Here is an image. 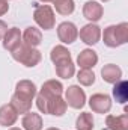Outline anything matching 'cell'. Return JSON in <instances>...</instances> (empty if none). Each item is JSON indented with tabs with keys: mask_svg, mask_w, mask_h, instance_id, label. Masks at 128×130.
<instances>
[{
	"mask_svg": "<svg viewBox=\"0 0 128 130\" xmlns=\"http://www.w3.org/2000/svg\"><path fill=\"white\" fill-rule=\"evenodd\" d=\"M104 44L107 47H119L128 42V23H121L116 26H109L104 30Z\"/></svg>",
	"mask_w": 128,
	"mask_h": 130,
	"instance_id": "obj_1",
	"label": "cell"
},
{
	"mask_svg": "<svg viewBox=\"0 0 128 130\" xmlns=\"http://www.w3.org/2000/svg\"><path fill=\"white\" fill-rule=\"evenodd\" d=\"M12 58L17 62H20V64L32 68V67H36V65L41 62V58L42 56H41V52L39 50H36L33 47H29L26 44H21L17 50L12 52Z\"/></svg>",
	"mask_w": 128,
	"mask_h": 130,
	"instance_id": "obj_2",
	"label": "cell"
},
{
	"mask_svg": "<svg viewBox=\"0 0 128 130\" xmlns=\"http://www.w3.org/2000/svg\"><path fill=\"white\" fill-rule=\"evenodd\" d=\"M33 20L35 23L44 29V30H50L54 27L56 24V18H54V12L53 9L48 6V5H41V6H36L35 12H33Z\"/></svg>",
	"mask_w": 128,
	"mask_h": 130,
	"instance_id": "obj_3",
	"label": "cell"
},
{
	"mask_svg": "<svg viewBox=\"0 0 128 130\" xmlns=\"http://www.w3.org/2000/svg\"><path fill=\"white\" fill-rule=\"evenodd\" d=\"M65 101L72 109H81L84 106V103H86V94L80 86L72 85L65 92Z\"/></svg>",
	"mask_w": 128,
	"mask_h": 130,
	"instance_id": "obj_4",
	"label": "cell"
},
{
	"mask_svg": "<svg viewBox=\"0 0 128 130\" xmlns=\"http://www.w3.org/2000/svg\"><path fill=\"white\" fill-rule=\"evenodd\" d=\"M21 42H23V35H21L18 27L8 29V32L3 36V47H5V50H8L11 53L14 50H17L21 45Z\"/></svg>",
	"mask_w": 128,
	"mask_h": 130,
	"instance_id": "obj_5",
	"label": "cell"
},
{
	"mask_svg": "<svg viewBox=\"0 0 128 130\" xmlns=\"http://www.w3.org/2000/svg\"><path fill=\"white\" fill-rule=\"evenodd\" d=\"M89 106L96 113H107L112 109V98L107 94H94L89 98Z\"/></svg>",
	"mask_w": 128,
	"mask_h": 130,
	"instance_id": "obj_6",
	"label": "cell"
},
{
	"mask_svg": "<svg viewBox=\"0 0 128 130\" xmlns=\"http://www.w3.org/2000/svg\"><path fill=\"white\" fill-rule=\"evenodd\" d=\"M57 36L65 44H72L77 39V36H78V30H77L74 23L63 21V23H60L57 26Z\"/></svg>",
	"mask_w": 128,
	"mask_h": 130,
	"instance_id": "obj_7",
	"label": "cell"
},
{
	"mask_svg": "<svg viewBox=\"0 0 128 130\" xmlns=\"http://www.w3.org/2000/svg\"><path fill=\"white\" fill-rule=\"evenodd\" d=\"M80 39L84 42V44H88V45H94L96 44L98 41H99V38H101V29L96 26V24H86V26H83L81 29H80Z\"/></svg>",
	"mask_w": 128,
	"mask_h": 130,
	"instance_id": "obj_8",
	"label": "cell"
},
{
	"mask_svg": "<svg viewBox=\"0 0 128 130\" xmlns=\"http://www.w3.org/2000/svg\"><path fill=\"white\" fill-rule=\"evenodd\" d=\"M102 12H104L102 5H99L98 2H94V0L86 2L84 6H83V15H84V18L89 20V21H92V23L101 20Z\"/></svg>",
	"mask_w": 128,
	"mask_h": 130,
	"instance_id": "obj_9",
	"label": "cell"
},
{
	"mask_svg": "<svg viewBox=\"0 0 128 130\" xmlns=\"http://www.w3.org/2000/svg\"><path fill=\"white\" fill-rule=\"evenodd\" d=\"M17 118H18V113L12 104H3L0 107V126H3V127L14 126Z\"/></svg>",
	"mask_w": 128,
	"mask_h": 130,
	"instance_id": "obj_10",
	"label": "cell"
},
{
	"mask_svg": "<svg viewBox=\"0 0 128 130\" xmlns=\"http://www.w3.org/2000/svg\"><path fill=\"white\" fill-rule=\"evenodd\" d=\"M101 76H102V80L104 82H107V83H116L122 77V70L115 64H107V65L102 67Z\"/></svg>",
	"mask_w": 128,
	"mask_h": 130,
	"instance_id": "obj_11",
	"label": "cell"
},
{
	"mask_svg": "<svg viewBox=\"0 0 128 130\" xmlns=\"http://www.w3.org/2000/svg\"><path fill=\"white\" fill-rule=\"evenodd\" d=\"M98 62V56L94 50L91 48H84L78 53L77 56V64L80 68H94Z\"/></svg>",
	"mask_w": 128,
	"mask_h": 130,
	"instance_id": "obj_12",
	"label": "cell"
},
{
	"mask_svg": "<svg viewBox=\"0 0 128 130\" xmlns=\"http://www.w3.org/2000/svg\"><path fill=\"white\" fill-rule=\"evenodd\" d=\"M105 126H107V130H128V115L127 113L119 117L107 115Z\"/></svg>",
	"mask_w": 128,
	"mask_h": 130,
	"instance_id": "obj_13",
	"label": "cell"
},
{
	"mask_svg": "<svg viewBox=\"0 0 128 130\" xmlns=\"http://www.w3.org/2000/svg\"><path fill=\"white\" fill-rule=\"evenodd\" d=\"M23 35V42L26 44V45H29V47H36V45H39L41 44V41H42V33L39 29H36V27H27L24 33H21Z\"/></svg>",
	"mask_w": 128,
	"mask_h": 130,
	"instance_id": "obj_14",
	"label": "cell"
},
{
	"mask_svg": "<svg viewBox=\"0 0 128 130\" xmlns=\"http://www.w3.org/2000/svg\"><path fill=\"white\" fill-rule=\"evenodd\" d=\"M11 104L14 106V109L17 110V113H27L32 109V100L23 97V95H20L17 92L11 98Z\"/></svg>",
	"mask_w": 128,
	"mask_h": 130,
	"instance_id": "obj_15",
	"label": "cell"
},
{
	"mask_svg": "<svg viewBox=\"0 0 128 130\" xmlns=\"http://www.w3.org/2000/svg\"><path fill=\"white\" fill-rule=\"evenodd\" d=\"M54 65H56V74L59 77H62V79H69L75 73V65H74L71 58L69 59H63V61H60V62H57Z\"/></svg>",
	"mask_w": 128,
	"mask_h": 130,
	"instance_id": "obj_16",
	"label": "cell"
},
{
	"mask_svg": "<svg viewBox=\"0 0 128 130\" xmlns=\"http://www.w3.org/2000/svg\"><path fill=\"white\" fill-rule=\"evenodd\" d=\"M21 124H23L24 130H41L42 129V118H41V115H38L35 112H27L23 117Z\"/></svg>",
	"mask_w": 128,
	"mask_h": 130,
	"instance_id": "obj_17",
	"label": "cell"
},
{
	"mask_svg": "<svg viewBox=\"0 0 128 130\" xmlns=\"http://www.w3.org/2000/svg\"><path fill=\"white\" fill-rule=\"evenodd\" d=\"M15 92L26 98L33 100V97L36 95V86L30 80H20L17 83V86H15Z\"/></svg>",
	"mask_w": 128,
	"mask_h": 130,
	"instance_id": "obj_18",
	"label": "cell"
},
{
	"mask_svg": "<svg viewBox=\"0 0 128 130\" xmlns=\"http://www.w3.org/2000/svg\"><path fill=\"white\" fill-rule=\"evenodd\" d=\"M62 92H63V86L59 80H47L41 88V94L47 97H56V95H60Z\"/></svg>",
	"mask_w": 128,
	"mask_h": 130,
	"instance_id": "obj_19",
	"label": "cell"
},
{
	"mask_svg": "<svg viewBox=\"0 0 128 130\" xmlns=\"http://www.w3.org/2000/svg\"><path fill=\"white\" fill-rule=\"evenodd\" d=\"M66 101L60 95H56L50 100V104H48V113L50 115H56V117H62L65 112H66Z\"/></svg>",
	"mask_w": 128,
	"mask_h": 130,
	"instance_id": "obj_20",
	"label": "cell"
},
{
	"mask_svg": "<svg viewBox=\"0 0 128 130\" xmlns=\"http://www.w3.org/2000/svg\"><path fill=\"white\" fill-rule=\"evenodd\" d=\"M113 95H115V98H116L118 103H121V104L127 103V100H128V83L125 80H122V82L119 80V82L115 83Z\"/></svg>",
	"mask_w": 128,
	"mask_h": 130,
	"instance_id": "obj_21",
	"label": "cell"
},
{
	"mask_svg": "<svg viewBox=\"0 0 128 130\" xmlns=\"http://www.w3.org/2000/svg\"><path fill=\"white\" fill-rule=\"evenodd\" d=\"M75 127L77 130H92L94 129V117L89 112H83L78 115L77 121H75Z\"/></svg>",
	"mask_w": 128,
	"mask_h": 130,
	"instance_id": "obj_22",
	"label": "cell"
},
{
	"mask_svg": "<svg viewBox=\"0 0 128 130\" xmlns=\"http://www.w3.org/2000/svg\"><path fill=\"white\" fill-rule=\"evenodd\" d=\"M69 58H71V53H69V50L66 47H63V45L53 47V50L50 53V59H51L53 64H57V62H60L63 59H69Z\"/></svg>",
	"mask_w": 128,
	"mask_h": 130,
	"instance_id": "obj_23",
	"label": "cell"
},
{
	"mask_svg": "<svg viewBox=\"0 0 128 130\" xmlns=\"http://www.w3.org/2000/svg\"><path fill=\"white\" fill-rule=\"evenodd\" d=\"M53 3H54L56 11L60 15H69V14H72L74 8H75L74 0H53Z\"/></svg>",
	"mask_w": 128,
	"mask_h": 130,
	"instance_id": "obj_24",
	"label": "cell"
},
{
	"mask_svg": "<svg viewBox=\"0 0 128 130\" xmlns=\"http://www.w3.org/2000/svg\"><path fill=\"white\" fill-rule=\"evenodd\" d=\"M77 79L84 86H91V85L95 83V74H94V71L91 68H81L77 73Z\"/></svg>",
	"mask_w": 128,
	"mask_h": 130,
	"instance_id": "obj_25",
	"label": "cell"
},
{
	"mask_svg": "<svg viewBox=\"0 0 128 130\" xmlns=\"http://www.w3.org/2000/svg\"><path fill=\"white\" fill-rule=\"evenodd\" d=\"M53 97H47V95H44V94H38L36 95V106H38V109L42 112V113H48V104H50V100Z\"/></svg>",
	"mask_w": 128,
	"mask_h": 130,
	"instance_id": "obj_26",
	"label": "cell"
},
{
	"mask_svg": "<svg viewBox=\"0 0 128 130\" xmlns=\"http://www.w3.org/2000/svg\"><path fill=\"white\" fill-rule=\"evenodd\" d=\"M8 11H9V3H8V0H0V17L5 15Z\"/></svg>",
	"mask_w": 128,
	"mask_h": 130,
	"instance_id": "obj_27",
	"label": "cell"
},
{
	"mask_svg": "<svg viewBox=\"0 0 128 130\" xmlns=\"http://www.w3.org/2000/svg\"><path fill=\"white\" fill-rule=\"evenodd\" d=\"M6 32H8V24L3 20H0V39H3V36H5Z\"/></svg>",
	"mask_w": 128,
	"mask_h": 130,
	"instance_id": "obj_28",
	"label": "cell"
},
{
	"mask_svg": "<svg viewBox=\"0 0 128 130\" xmlns=\"http://www.w3.org/2000/svg\"><path fill=\"white\" fill-rule=\"evenodd\" d=\"M47 130H60V129H56V127H51V129H47Z\"/></svg>",
	"mask_w": 128,
	"mask_h": 130,
	"instance_id": "obj_29",
	"label": "cell"
},
{
	"mask_svg": "<svg viewBox=\"0 0 128 130\" xmlns=\"http://www.w3.org/2000/svg\"><path fill=\"white\" fill-rule=\"evenodd\" d=\"M41 2H45L47 3V2H53V0H41Z\"/></svg>",
	"mask_w": 128,
	"mask_h": 130,
	"instance_id": "obj_30",
	"label": "cell"
},
{
	"mask_svg": "<svg viewBox=\"0 0 128 130\" xmlns=\"http://www.w3.org/2000/svg\"><path fill=\"white\" fill-rule=\"evenodd\" d=\"M9 130H20V129H17V127H12V129H9Z\"/></svg>",
	"mask_w": 128,
	"mask_h": 130,
	"instance_id": "obj_31",
	"label": "cell"
},
{
	"mask_svg": "<svg viewBox=\"0 0 128 130\" xmlns=\"http://www.w3.org/2000/svg\"><path fill=\"white\" fill-rule=\"evenodd\" d=\"M101 2H109V0H101Z\"/></svg>",
	"mask_w": 128,
	"mask_h": 130,
	"instance_id": "obj_32",
	"label": "cell"
}]
</instances>
